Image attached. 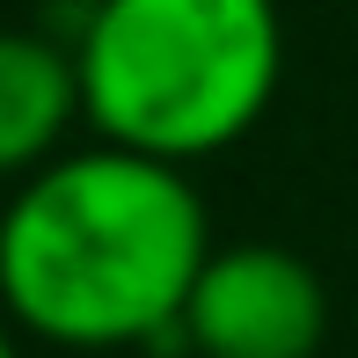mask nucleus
I'll return each mask as SVG.
<instances>
[{
	"instance_id": "obj_1",
	"label": "nucleus",
	"mask_w": 358,
	"mask_h": 358,
	"mask_svg": "<svg viewBox=\"0 0 358 358\" xmlns=\"http://www.w3.org/2000/svg\"><path fill=\"white\" fill-rule=\"evenodd\" d=\"M213 256L190 169L132 146H66L0 205V315L59 351H176Z\"/></svg>"
},
{
	"instance_id": "obj_2",
	"label": "nucleus",
	"mask_w": 358,
	"mask_h": 358,
	"mask_svg": "<svg viewBox=\"0 0 358 358\" xmlns=\"http://www.w3.org/2000/svg\"><path fill=\"white\" fill-rule=\"evenodd\" d=\"M59 37L88 132L176 169L241 146L285 88L278 0H80Z\"/></svg>"
},
{
	"instance_id": "obj_3",
	"label": "nucleus",
	"mask_w": 358,
	"mask_h": 358,
	"mask_svg": "<svg viewBox=\"0 0 358 358\" xmlns=\"http://www.w3.org/2000/svg\"><path fill=\"white\" fill-rule=\"evenodd\" d=\"M329 336V285L285 241H213L176 322L190 358H315Z\"/></svg>"
},
{
	"instance_id": "obj_4",
	"label": "nucleus",
	"mask_w": 358,
	"mask_h": 358,
	"mask_svg": "<svg viewBox=\"0 0 358 358\" xmlns=\"http://www.w3.org/2000/svg\"><path fill=\"white\" fill-rule=\"evenodd\" d=\"M80 124L88 110L73 44L59 29H0V183L15 190L44 161H59Z\"/></svg>"
},
{
	"instance_id": "obj_5",
	"label": "nucleus",
	"mask_w": 358,
	"mask_h": 358,
	"mask_svg": "<svg viewBox=\"0 0 358 358\" xmlns=\"http://www.w3.org/2000/svg\"><path fill=\"white\" fill-rule=\"evenodd\" d=\"M0 358H22V329H15L8 315H0Z\"/></svg>"
}]
</instances>
